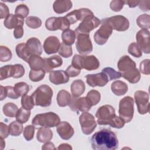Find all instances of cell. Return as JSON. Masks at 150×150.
I'll use <instances>...</instances> for the list:
<instances>
[{"label":"cell","instance_id":"6da1fadb","mask_svg":"<svg viewBox=\"0 0 150 150\" xmlns=\"http://www.w3.org/2000/svg\"><path fill=\"white\" fill-rule=\"evenodd\" d=\"M91 147L94 150H115L118 147V138L111 130L101 129L95 132L90 139Z\"/></svg>","mask_w":150,"mask_h":150},{"label":"cell","instance_id":"7a4b0ae2","mask_svg":"<svg viewBox=\"0 0 150 150\" xmlns=\"http://www.w3.org/2000/svg\"><path fill=\"white\" fill-rule=\"evenodd\" d=\"M97 123L100 125H109L111 127L120 129L125 125V121L115 114L114 107L108 104L104 105L98 108L96 113Z\"/></svg>","mask_w":150,"mask_h":150},{"label":"cell","instance_id":"3957f363","mask_svg":"<svg viewBox=\"0 0 150 150\" xmlns=\"http://www.w3.org/2000/svg\"><path fill=\"white\" fill-rule=\"evenodd\" d=\"M117 67L120 71L121 77L129 83L135 84L139 81L140 72L137 68L136 63L128 56H123L119 59Z\"/></svg>","mask_w":150,"mask_h":150},{"label":"cell","instance_id":"277c9868","mask_svg":"<svg viewBox=\"0 0 150 150\" xmlns=\"http://www.w3.org/2000/svg\"><path fill=\"white\" fill-rule=\"evenodd\" d=\"M53 94V90L50 86L42 84L36 89L31 96L33 99L35 105L46 107L50 105Z\"/></svg>","mask_w":150,"mask_h":150},{"label":"cell","instance_id":"5b68a950","mask_svg":"<svg viewBox=\"0 0 150 150\" xmlns=\"http://www.w3.org/2000/svg\"><path fill=\"white\" fill-rule=\"evenodd\" d=\"M71 65L80 70L84 69L91 71L96 70L100 67V62L94 55L81 56L75 54L72 59Z\"/></svg>","mask_w":150,"mask_h":150},{"label":"cell","instance_id":"8992f818","mask_svg":"<svg viewBox=\"0 0 150 150\" xmlns=\"http://www.w3.org/2000/svg\"><path fill=\"white\" fill-rule=\"evenodd\" d=\"M60 120L57 114L53 112L39 114L35 116L32 124L36 127L52 128L58 125Z\"/></svg>","mask_w":150,"mask_h":150},{"label":"cell","instance_id":"52a82bcc","mask_svg":"<svg viewBox=\"0 0 150 150\" xmlns=\"http://www.w3.org/2000/svg\"><path fill=\"white\" fill-rule=\"evenodd\" d=\"M134 103L133 98L129 96L124 97L120 101L118 113L120 117L125 122H129L133 118L134 112Z\"/></svg>","mask_w":150,"mask_h":150},{"label":"cell","instance_id":"ba28073f","mask_svg":"<svg viewBox=\"0 0 150 150\" xmlns=\"http://www.w3.org/2000/svg\"><path fill=\"white\" fill-rule=\"evenodd\" d=\"M101 23L100 19L94 15L86 17L74 30L76 35L78 33L89 34L90 32L97 28Z\"/></svg>","mask_w":150,"mask_h":150},{"label":"cell","instance_id":"9c48e42d","mask_svg":"<svg viewBox=\"0 0 150 150\" xmlns=\"http://www.w3.org/2000/svg\"><path fill=\"white\" fill-rule=\"evenodd\" d=\"M76 42V47L77 52L81 55H86L93 51V45L89 34L78 33Z\"/></svg>","mask_w":150,"mask_h":150},{"label":"cell","instance_id":"30bf717a","mask_svg":"<svg viewBox=\"0 0 150 150\" xmlns=\"http://www.w3.org/2000/svg\"><path fill=\"white\" fill-rule=\"evenodd\" d=\"M79 122L82 132L85 135L91 134L97 126L94 117L88 112H84L80 115Z\"/></svg>","mask_w":150,"mask_h":150},{"label":"cell","instance_id":"8fae6325","mask_svg":"<svg viewBox=\"0 0 150 150\" xmlns=\"http://www.w3.org/2000/svg\"><path fill=\"white\" fill-rule=\"evenodd\" d=\"M103 19L107 22L112 29L117 31H125L129 27V21L122 15H115Z\"/></svg>","mask_w":150,"mask_h":150},{"label":"cell","instance_id":"7c38bea8","mask_svg":"<svg viewBox=\"0 0 150 150\" xmlns=\"http://www.w3.org/2000/svg\"><path fill=\"white\" fill-rule=\"evenodd\" d=\"M101 26L95 32L94 39L95 42L98 45H104L108 40L109 37L112 33V29L103 19L100 21Z\"/></svg>","mask_w":150,"mask_h":150},{"label":"cell","instance_id":"4fadbf2b","mask_svg":"<svg viewBox=\"0 0 150 150\" xmlns=\"http://www.w3.org/2000/svg\"><path fill=\"white\" fill-rule=\"evenodd\" d=\"M134 98L139 114H147L149 111V94L144 91L138 90L134 93Z\"/></svg>","mask_w":150,"mask_h":150},{"label":"cell","instance_id":"5bb4252c","mask_svg":"<svg viewBox=\"0 0 150 150\" xmlns=\"http://www.w3.org/2000/svg\"><path fill=\"white\" fill-rule=\"evenodd\" d=\"M70 23L65 16L63 17H50L45 22L46 29L50 31L57 30H65L70 27Z\"/></svg>","mask_w":150,"mask_h":150},{"label":"cell","instance_id":"9a60e30c","mask_svg":"<svg viewBox=\"0 0 150 150\" xmlns=\"http://www.w3.org/2000/svg\"><path fill=\"white\" fill-rule=\"evenodd\" d=\"M137 44L141 52L149 54L150 53L149 31L146 29L139 30L136 35Z\"/></svg>","mask_w":150,"mask_h":150},{"label":"cell","instance_id":"2e32d148","mask_svg":"<svg viewBox=\"0 0 150 150\" xmlns=\"http://www.w3.org/2000/svg\"><path fill=\"white\" fill-rule=\"evenodd\" d=\"M91 105L90 104L86 97L79 98L73 96L71 103L69 105L70 108L73 111L77 112H87L91 109Z\"/></svg>","mask_w":150,"mask_h":150},{"label":"cell","instance_id":"e0dca14e","mask_svg":"<svg viewBox=\"0 0 150 150\" xmlns=\"http://www.w3.org/2000/svg\"><path fill=\"white\" fill-rule=\"evenodd\" d=\"M91 15H93V13L89 9L81 8L74 10L64 16L69 21L70 25H72L76 23L78 21H83L86 17Z\"/></svg>","mask_w":150,"mask_h":150},{"label":"cell","instance_id":"ac0fdd59","mask_svg":"<svg viewBox=\"0 0 150 150\" xmlns=\"http://www.w3.org/2000/svg\"><path fill=\"white\" fill-rule=\"evenodd\" d=\"M86 79L88 85L92 87H103L109 81L107 76L102 71L96 74H87L86 76Z\"/></svg>","mask_w":150,"mask_h":150},{"label":"cell","instance_id":"d6986e66","mask_svg":"<svg viewBox=\"0 0 150 150\" xmlns=\"http://www.w3.org/2000/svg\"><path fill=\"white\" fill-rule=\"evenodd\" d=\"M60 45V40L56 36H50L45 40L43 47L46 54H51L59 52Z\"/></svg>","mask_w":150,"mask_h":150},{"label":"cell","instance_id":"ffe728a7","mask_svg":"<svg viewBox=\"0 0 150 150\" xmlns=\"http://www.w3.org/2000/svg\"><path fill=\"white\" fill-rule=\"evenodd\" d=\"M56 131L60 137L64 140L70 139L74 133L73 128L67 121L60 122L57 126Z\"/></svg>","mask_w":150,"mask_h":150},{"label":"cell","instance_id":"44dd1931","mask_svg":"<svg viewBox=\"0 0 150 150\" xmlns=\"http://www.w3.org/2000/svg\"><path fill=\"white\" fill-rule=\"evenodd\" d=\"M49 80L52 83L56 85L62 84L69 81V76L64 70H53L50 72Z\"/></svg>","mask_w":150,"mask_h":150},{"label":"cell","instance_id":"7402d4cb","mask_svg":"<svg viewBox=\"0 0 150 150\" xmlns=\"http://www.w3.org/2000/svg\"><path fill=\"white\" fill-rule=\"evenodd\" d=\"M26 47L30 54L40 56L42 53V46L40 41L36 38H30L26 42Z\"/></svg>","mask_w":150,"mask_h":150},{"label":"cell","instance_id":"603a6c76","mask_svg":"<svg viewBox=\"0 0 150 150\" xmlns=\"http://www.w3.org/2000/svg\"><path fill=\"white\" fill-rule=\"evenodd\" d=\"M45 67L44 70L46 73L52 71V70L56 67H59L63 64V60L60 56L58 55H53L48 58H45Z\"/></svg>","mask_w":150,"mask_h":150},{"label":"cell","instance_id":"cb8c5ba5","mask_svg":"<svg viewBox=\"0 0 150 150\" xmlns=\"http://www.w3.org/2000/svg\"><path fill=\"white\" fill-rule=\"evenodd\" d=\"M72 8V2L70 1H55L53 5V9L56 13L61 14L67 12Z\"/></svg>","mask_w":150,"mask_h":150},{"label":"cell","instance_id":"d4e9b609","mask_svg":"<svg viewBox=\"0 0 150 150\" xmlns=\"http://www.w3.org/2000/svg\"><path fill=\"white\" fill-rule=\"evenodd\" d=\"M86 86L82 80L77 79L72 82L70 86L71 93L73 97H79L83 94L85 91Z\"/></svg>","mask_w":150,"mask_h":150},{"label":"cell","instance_id":"484cf974","mask_svg":"<svg viewBox=\"0 0 150 150\" xmlns=\"http://www.w3.org/2000/svg\"><path fill=\"white\" fill-rule=\"evenodd\" d=\"M111 89L115 95L120 96L124 95L128 91V86L122 81L117 80L111 84Z\"/></svg>","mask_w":150,"mask_h":150},{"label":"cell","instance_id":"4316f807","mask_svg":"<svg viewBox=\"0 0 150 150\" xmlns=\"http://www.w3.org/2000/svg\"><path fill=\"white\" fill-rule=\"evenodd\" d=\"M70 94L65 90H62L59 91L57 95V102L59 107H64L69 105L71 101Z\"/></svg>","mask_w":150,"mask_h":150},{"label":"cell","instance_id":"83f0119b","mask_svg":"<svg viewBox=\"0 0 150 150\" xmlns=\"http://www.w3.org/2000/svg\"><path fill=\"white\" fill-rule=\"evenodd\" d=\"M53 138V132L49 128L40 127L36 134V139L40 142L50 141Z\"/></svg>","mask_w":150,"mask_h":150},{"label":"cell","instance_id":"f1b7e54d","mask_svg":"<svg viewBox=\"0 0 150 150\" xmlns=\"http://www.w3.org/2000/svg\"><path fill=\"white\" fill-rule=\"evenodd\" d=\"M28 63L32 70H41L45 67L44 59L38 55H32Z\"/></svg>","mask_w":150,"mask_h":150},{"label":"cell","instance_id":"f546056e","mask_svg":"<svg viewBox=\"0 0 150 150\" xmlns=\"http://www.w3.org/2000/svg\"><path fill=\"white\" fill-rule=\"evenodd\" d=\"M15 50H16V54L19 58L22 59L26 63H28L29 59L31 56V55L28 52V50L26 47V43H19L18 45H16Z\"/></svg>","mask_w":150,"mask_h":150},{"label":"cell","instance_id":"4dcf8cb0","mask_svg":"<svg viewBox=\"0 0 150 150\" xmlns=\"http://www.w3.org/2000/svg\"><path fill=\"white\" fill-rule=\"evenodd\" d=\"M76 38V35L74 30L68 29L63 31L62 33V39L63 43L67 45L71 46L74 44Z\"/></svg>","mask_w":150,"mask_h":150},{"label":"cell","instance_id":"1f68e13d","mask_svg":"<svg viewBox=\"0 0 150 150\" xmlns=\"http://www.w3.org/2000/svg\"><path fill=\"white\" fill-rule=\"evenodd\" d=\"M18 106L13 103H7L3 106V112L5 115L8 117L13 118L16 117L18 111Z\"/></svg>","mask_w":150,"mask_h":150},{"label":"cell","instance_id":"d6a6232c","mask_svg":"<svg viewBox=\"0 0 150 150\" xmlns=\"http://www.w3.org/2000/svg\"><path fill=\"white\" fill-rule=\"evenodd\" d=\"M22 19L19 18L14 14H10L4 21V26L9 29H15Z\"/></svg>","mask_w":150,"mask_h":150},{"label":"cell","instance_id":"836d02e7","mask_svg":"<svg viewBox=\"0 0 150 150\" xmlns=\"http://www.w3.org/2000/svg\"><path fill=\"white\" fill-rule=\"evenodd\" d=\"M14 74V67L13 65L8 64L0 69V80H3L9 77L13 76Z\"/></svg>","mask_w":150,"mask_h":150},{"label":"cell","instance_id":"e575fe53","mask_svg":"<svg viewBox=\"0 0 150 150\" xmlns=\"http://www.w3.org/2000/svg\"><path fill=\"white\" fill-rule=\"evenodd\" d=\"M9 134L12 136L17 137L20 135L23 131L22 124L18 121H12L9 125Z\"/></svg>","mask_w":150,"mask_h":150},{"label":"cell","instance_id":"d590c367","mask_svg":"<svg viewBox=\"0 0 150 150\" xmlns=\"http://www.w3.org/2000/svg\"><path fill=\"white\" fill-rule=\"evenodd\" d=\"M30 116V110H28L23 108L22 107L20 108L16 115V121L18 122L24 124L26 123L29 119Z\"/></svg>","mask_w":150,"mask_h":150},{"label":"cell","instance_id":"8d00e7d4","mask_svg":"<svg viewBox=\"0 0 150 150\" xmlns=\"http://www.w3.org/2000/svg\"><path fill=\"white\" fill-rule=\"evenodd\" d=\"M91 106L97 105L100 101L101 94L100 92L96 90H91L87 93L86 97Z\"/></svg>","mask_w":150,"mask_h":150},{"label":"cell","instance_id":"74e56055","mask_svg":"<svg viewBox=\"0 0 150 150\" xmlns=\"http://www.w3.org/2000/svg\"><path fill=\"white\" fill-rule=\"evenodd\" d=\"M137 23L142 29L148 30L150 25V16L145 13L139 15L137 19Z\"/></svg>","mask_w":150,"mask_h":150},{"label":"cell","instance_id":"f35d334b","mask_svg":"<svg viewBox=\"0 0 150 150\" xmlns=\"http://www.w3.org/2000/svg\"><path fill=\"white\" fill-rule=\"evenodd\" d=\"M46 71L44 69L41 70H32L29 74V79L33 82L41 81L45 77Z\"/></svg>","mask_w":150,"mask_h":150},{"label":"cell","instance_id":"ab89813d","mask_svg":"<svg viewBox=\"0 0 150 150\" xmlns=\"http://www.w3.org/2000/svg\"><path fill=\"white\" fill-rule=\"evenodd\" d=\"M14 89L16 94L19 96L26 95L30 90V86L25 82H18L14 85Z\"/></svg>","mask_w":150,"mask_h":150},{"label":"cell","instance_id":"60d3db41","mask_svg":"<svg viewBox=\"0 0 150 150\" xmlns=\"http://www.w3.org/2000/svg\"><path fill=\"white\" fill-rule=\"evenodd\" d=\"M26 25L32 29H38L42 25L41 19L35 16H30L26 18L25 20Z\"/></svg>","mask_w":150,"mask_h":150},{"label":"cell","instance_id":"b9f144b4","mask_svg":"<svg viewBox=\"0 0 150 150\" xmlns=\"http://www.w3.org/2000/svg\"><path fill=\"white\" fill-rule=\"evenodd\" d=\"M102 72L105 74L109 81L118 79L121 77V74L120 72L117 71L115 70L114 69L110 67L104 68L102 70Z\"/></svg>","mask_w":150,"mask_h":150},{"label":"cell","instance_id":"7bdbcfd3","mask_svg":"<svg viewBox=\"0 0 150 150\" xmlns=\"http://www.w3.org/2000/svg\"><path fill=\"white\" fill-rule=\"evenodd\" d=\"M29 10L28 7L25 4H20L18 5L15 11V14L19 18L24 19L28 15Z\"/></svg>","mask_w":150,"mask_h":150},{"label":"cell","instance_id":"ee69618b","mask_svg":"<svg viewBox=\"0 0 150 150\" xmlns=\"http://www.w3.org/2000/svg\"><path fill=\"white\" fill-rule=\"evenodd\" d=\"M12 54L11 50L5 46H0V61L1 62H6L12 59Z\"/></svg>","mask_w":150,"mask_h":150},{"label":"cell","instance_id":"f6af8a7d","mask_svg":"<svg viewBox=\"0 0 150 150\" xmlns=\"http://www.w3.org/2000/svg\"><path fill=\"white\" fill-rule=\"evenodd\" d=\"M21 105L23 108L28 110H31L33 108L34 105H35L32 96H28L27 94L22 96Z\"/></svg>","mask_w":150,"mask_h":150},{"label":"cell","instance_id":"bcb514c9","mask_svg":"<svg viewBox=\"0 0 150 150\" xmlns=\"http://www.w3.org/2000/svg\"><path fill=\"white\" fill-rule=\"evenodd\" d=\"M58 53L61 56L64 58H68L70 57L73 54L72 47L71 46L67 45L64 43H62L60 45Z\"/></svg>","mask_w":150,"mask_h":150},{"label":"cell","instance_id":"7dc6e473","mask_svg":"<svg viewBox=\"0 0 150 150\" xmlns=\"http://www.w3.org/2000/svg\"><path fill=\"white\" fill-rule=\"evenodd\" d=\"M128 53L134 57H140L142 56V52L138 46L137 44L135 42L131 43L128 48Z\"/></svg>","mask_w":150,"mask_h":150},{"label":"cell","instance_id":"c3c4849f","mask_svg":"<svg viewBox=\"0 0 150 150\" xmlns=\"http://www.w3.org/2000/svg\"><path fill=\"white\" fill-rule=\"evenodd\" d=\"M35 128L33 125H29L25 127L23 129V135L26 141H29L33 138L34 134H35Z\"/></svg>","mask_w":150,"mask_h":150},{"label":"cell","instance_id":"681fc988","mask_svg":"<svg viewBox=\"0 0 150 150\" xmlns=\"http://www.w3.org/2000/svg\"><path fill=\"white\" fill-rule=\"evenodd\" d=\"M125 5V1L121 0H113L111 1L110 7L114 12H120Z\"/></svg>","mask_w":150,"mask_h":150},{"label":"cell","instance_id":"f907efd6","mask_svg":"<svg viewBox=\"0 0 150 150\" xmlns=\"http://www.w3.org/2000/svg\"><path fill=\"white\" fill-rule=\"evenodd\" d=\"M14 67V74L13 77L15 79L22 77L25 73L23 66L21 64H16L13 65Z\"/></svg>","mask_w":150,"mask_h":150},{"label":"cell","instance_id":"816d5d0a","mask_svg":"<svg viewBox=\"0 0 150 150\" xmlns=\"http://www.w3.org/2000/svg\"><path fill=\"white\" fill-rule=\"evenodd\" d=\"M24 23V19H22L18 25L15 28L13 31V36L15 39H20L23 35V25Z\"/></svg>","mask_w":150,"mask_h":150},{"label":"cell","instance_id":"f5cc1de1","mask_svg":"<svg viewBox=\"0 0 150 150\" xmlns=\"http://www.w3.org/2000/svg\"><path fill=\"white\" fill-rule=\"evenodd\" d=\"M139 70H140V71L144 74L149 75L150 74L149 60V59H145L140 63Z\"/></svg>","mask_w":150,"mask_h":150},{"label":"cell","instance_id":"db71d44e","mask_svg":"<svg viewBox=\"0 0 150 150\" xmlns=\"http://www.w3.org/2000/svg\"><path fill=\"white\" fill-rule=\"evenodd\" d=\"M5 90L6 97H9V98L17 99L19 97V96L16 94V91H15L14 87L12 86H5Z\"/></svg>","mask_w":150,"mask_h":150},{"label":"cell","instance_id":"11a10c76","mask_svg":"<svg viewBox=\"0 0 150 150\" xmlns=\"http://www.w3.org/2000/svg\"><path fill=\"white\" fill-rule=\"evenodd\" d=\"M67 75L69 76V77H74L77 76L81 72V70L75 67L73 65L70 64L69 66V67L67 68V69L65 71Z\"/></svg>","mask_w":150,"mask_h":150},{"label":"cell","instance_id":"9f6ffc18","mask_svg":"<svg viewBox=\"0 0 150 150\" xmlns=\"http://www.w3.org/2000/svg\"><path fill=\"white\" fill-rule=\"evenodd\" d=\"M9 134V126L6 124L1 122L0 123V137L1 138L5 139L6 138Z\"/></svg>","mask_w":150,"mask_h":150},{"label":"cell","instance_id":"6f0895ef","mask_svg":"<svg viewBox=\"0 0 150 150\" xmlns=\"http://www.w3.org/2000/svg\"><path fill=\"white\" fill-rule=\"evenodd\" d=\"M9 11L8 7L2 2L0 3V18L6 19L9 15Z\"/></svg>","mask_w":150,"mask_h":150},{"label":"cell","instance_id":"680465c9","mask_svg":"<svg viewBox=\"0 0 150 150\" xmlns=\"http://www.w3.org/2000/svg\"><path fill=\"white\" fill-rule=\"evenodd\" d=\"M150 1H141L138 4L139 9L142 11H148L149 10Z\"/></svg>","mask_w":150,"mask_h":150},{"label":"cell","instance_id":"91938a15","mask_svg":"<svg viewBox=\"0 0 150 150\" xmlns=\"http://www.w3.org/2000/svg\"><path fill=\"white\" fill-rule=\"evenodd\" d=\"M42 149H56V148L53 143L50 141H47V142H46V143L42 146Z\"/></svg>","mask_w":150,"mask_h":150},{"label":"cell","instance_id":"94428289","mask_svg":"<svg viewBox=\"0 0 150 150\" xmlns=\"http://www.w3.org/2000/svg\"><path fill=\"white\" fill-rule=\"evenodd\" d=\"M125 4H127L129 8H135L138 5L139 1H124Z\"/></svg>","mask_w":150,"mask_h":150},{"label":"cell","instance_id":"6125c7cd","mask_svg":"<svg viewBox=\"0 0 150 150\" xmlns=\"http://www.w3.org/2000/svg\"><path fill=\"white\" fill-rule=\"evenodd\" d=\"M57 149H59V150H61V149H72V147L69 144L64 143V144H60L58 146Z\"/></svg>","mask_w":150,"mask_h":150},{"label":"cell","instance_id":"be15d7a7","mask_svg":"<svg viewBox=\"0 0 150 150\" xmlns=\"http://www.w3.org/2000/svg\"><path fill=\"white\" fill-rule=\"evenodd\" d=\"M6 94H5V87L1 86V94H0V100L1 101H2L3 100L6 98Z\"/></svg>","mask_w":150,"mask_h":150},{"label":"cell","instance_id":"e7e4bbea","mask_svg":"<svg viewBox=\"0 0 150 150\" xmlns=\"http://www.w3.org/2000/svg\"><path fill=\"white\" fill-rule=\"evenodd\" d=\"M1 140V149H3L4 148V147L5 146V141H4V139L3 138H1L0 139Z\"/></svg>","mask_w":150,"mask_h":150}]
</instances>
